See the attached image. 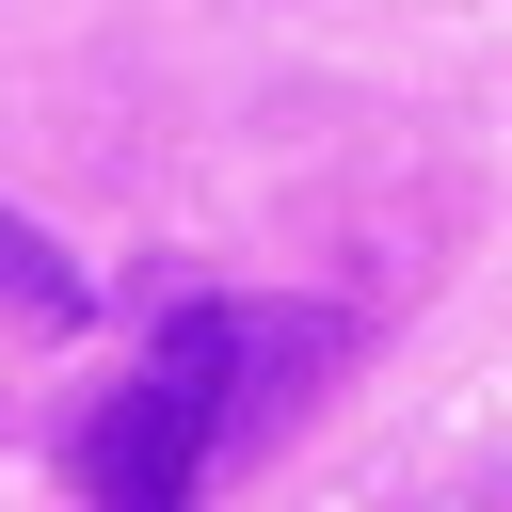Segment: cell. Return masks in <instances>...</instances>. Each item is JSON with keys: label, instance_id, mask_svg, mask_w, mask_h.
<instances>
[{"label": "cell", "instance_id": "cell-1", "mask_svg": "<svg viewBox=\"0 0 512 512\" xmlns=\"http://www.w3.org/2000/svg\"><path fill=\"white\" fill-rule=\"evenodd\" d=\"M208 448H224V400H208L192 368H144V384H112V400L80 416V496H96V512H192Z\"/></svg>", "mask_w": 512, "mask_h": 512}, {"label": "cell", "instance_id": "cell-2", "mask_svg": "<svg viewBox=\"0 0 512 512\" xmlns=\"http://www.w3.org/2000/svg\"><path fill=\"white\" fill-rule=\"evenodd\" d=\"M80 304H96V272H80L32 208H0V320H80Z\"/></svg>", "mask_w": 512, "mask_h": 512}]
</instances>
